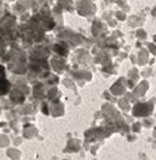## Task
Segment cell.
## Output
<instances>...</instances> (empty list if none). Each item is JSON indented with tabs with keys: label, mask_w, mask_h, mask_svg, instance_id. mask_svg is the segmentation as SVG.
Listing matches in <instances>:
<instances>
[{
	"label": "cell",
	"mask_w": 156,
	"mask_h": 160,
	"mask_svg": "<svg viewBox=\"0 0 156 160\" xmlns=\"http://www.w3.org/2000/svg\"><path fill=\"white\" fill-rule=\"evenodd\" d=\"M7 91H8V83H7V79L4 75V70L0 66V95H4Z\"/></svg>",
	"instance_id": "obj_1"
}]
</instances>
